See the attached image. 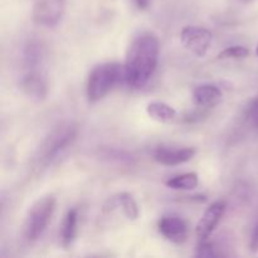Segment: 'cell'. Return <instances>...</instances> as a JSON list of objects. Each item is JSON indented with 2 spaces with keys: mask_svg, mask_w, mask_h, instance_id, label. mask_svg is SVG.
<instances>
[{
  "mask_svg": "<svg viewBox=\"0 0 258 258\" xmlns=\"http://www.w3.org/2000/svg\"><path fill=\"white\" fill-rule=\"evenodd\" d=\"M160 43L153 33H143L131 43L125 60V82L134 90L148 85L159 62Z\"/></svg>",
  "mask_w": 258,
  "mask_h": 258,
  "instance_id": "1",
  "label": "cell"
},
{
  "mask_svg": "<svg viewBox=\"0 0 258 258\" xmlns=\"http://www.w3.org/2000/svg\"><path fill=\"white\" fill-rule=\"evenodd\" d=\"M121 80H125V67L120 63H102L91 71L87 80V98L91 103L98 102L107 96Z\"/></svg>",
  "mask_w": 258,
  "mask_h": 258,
  "instance_id": "2",
  "label": "cell"
},
{
  "mask_svg": "<svg viewBox=\"0 0 258 258\" xmlns=\"http://www.w3.org/2000/svg\"><path fill=\"white\" fill-rule=\"evenodd\" d=\"M57 201L53 196H45L38 199L28 211L25 217L23 234L27 242L34 243L43 236L54 214Z\"/></svg>",
  "mask_w": 258,
  "mask_h": 258,
  "instance_id": "3",
  "label": "cell"
},
{
  "mask_svg": "<svg viewBox=\"0 0 258 258\" xmlns=\"http://www.w3.org/2000/svg\"><path fill=\"white\" fill-rule=\"evenodd\" d=\"M76 136H77V128L72 125L59 126V127L55 128L40 148L39 158H38L39 165H49L54 159H57L59 154H62V151H64L68 146L72 145Z\"/></svg>",
  "mask_w": 258,
  "mask_h": 258,
  "instance_id": "4",
  "label": "cell"
},
{
  "mask_svg": "<svg viewBox=\"0 0 258 258\" xmlns=\"http://www.w3.org/2000/svg\"><path fill=\"white\" fill-rule=\"evenodd\" d=\"M212 33L207 28L198 25H188L180 33V40L184 47L196 54L197 57H204L212 43Z\"/></svg>",
  "mask_w": 258,
  "mask_h": 258,
  "instance_id": "5",
  "label": "cell"
},
{
  "mask_svg": "<svg viewBox=\"0 0 258 258\" xmlns=\"http://www.w3.org/2000/svg\"><path fill=\"white\" fill-rule=\"evenodd\" d=\"M66 0H39L33 9L35 24L52 28L58 24L64 13Z\"/></svg>",
  "mask_w": 258,
  "mask_h": 258,
  "instance_id": "6",
  "label": "cell"
},
{
  "mask_svg": "<svg viewBox=\"0 0 258 258\" xmlns=\"http://www.w3.org/2000/svg\"><path fill=\"white\" fill-rule=\"evenodd\" d=\"M227 204L224 201H217L206 209L196 226V236L199 241H207L226 213Z\"/></svg>",
  "mask_w": 258,
  "mask_h": 258,
  "instance_id": "7",
  "label": "cell"
},
{
  "mask_svg": "<svg viewBox=\"0 0 258 258\" xmlns=\"http://www.w3.org/2000/svg\"><path fill=\"white\" fill-rule=\"evenodd\" d=\"M158 229L168 241L174 244H181L188 238V226L183 218L174 214L164 216L159 219Z\"/></svg>",
  "mask_w": 258,
  "mask_h": 258,
  "instance_id": "8",
  "label": "cell"
},
{
  "mask_svg": "<svg viewBox=\"0 0 258 258\" xmlns=\"http://www.w3.org/2000/svg\"><path fill=\"white\" fill-rule=\"evenodd\" d=\"M196 155V149L194 148H159L154 151L153 158L160 165L165 166H175L180 164L188 163L189 160L194 158Z\"/></svg>",
  "mask_w": 258,
  "mask_h": 258,
  "instance_id": "9",
  "label": "cell"
},
{
  "mask_svg": "<svg viewBox=\"0 0 258 258\" xmlns=\"http://www.w3.org/2000/svg\"><path fill=\"white\" fill-rule=\"evenodd\" d=\"M20 90L34 101L44 100L47 96V82L44 77L38 72H29L20 81Z\"/></svg>",
  "mask_w": 258,
  "mask_h": 258,
  "instance_id": "10",
  "label": "cell"
},
{
  "mask_svg": "<svg viewBox=\"0 0 258 258\" xmlns=\"http://www.w3.org/2000/svg\"><path fill=\"white\" fill-rule=\"evenodd\" d=\"M223 93L217 86L206 83L194 88L191 100L193 103L199 108H212L218 105L222 101Z\"/></svg>",
  "mask_w": 258,
  "mask_h": 258,
  "instance_id": "11",
  "label": "cell"
},
{
  "mask_svg": "<svg viewBox=\"0 0 258 258\" xmlns=\"http://www.w3.org/2000/svg\"><path fill=\"white\" fill-rule=\"evenodd\" d=\"M77 224H78V212L77 209H71L66 213L63 218L62 227H60V244L63 248H70L72 246L73 241L77 234Z\"/></svg>",
  "mask_w": 258,
  "mask_h": 258,
  "instance_id": "12",
  "label": "cell"
},
{
  "mask_svg": "<svg viewBox=\"0 0 258 258\" xmlns=\"http://www.w3.org/2000/svg\"><path fill=\"white\" fill-rule=\"evenodd\" d=\"M146 112H148L149 117L161 123L171 122L176 117L175 108H173L168 103L159 102V101L149 103L146 107Z\"/></svg>",
  "mask_w": 258,
  "mask_h": 258,
  "instance_id": "13",
  "label": "cell"
},
{
  "mask_svg": "<svg viewBox=\"0 0 258 258\" xmlns=\"http://www.w3.org/2000/svg\"><path fill=\"white\" fill-rule=\"evenodd\" d=\"M111 204L115 207H120L122 209L123 214L130 221H135L139 218V206L134 197L130 193H120L116 197H113Z\"/></svg>",
  "mask_w": 258,
  "mask_h": 258,
  "instance_id": "14",
  "label": "cell"
},
{
  "mask_svg": "<svg viewBox=\"0 0 258 258\" xmlns=\"http://www.w3.org/2000/svg\"><path fill=\"white\" fill-rule=\"evenodd\" d=\"M199 176L198 174L191 171V173L181 174L176 175L174 178H170L165 183L168 188L174 189V190H193L198 186Z\"/></svg>",
  "mask_w": 258,
  "mask_h": 258,
  "instance_id": "15",
  "label": "cell"
},
{
  "mask_svg": "<svg viewBox=\"0 0 258 258\" xmlns=\"http://www.w3.org/2000/svg\"><path fill=\"white\" fill-rule=\"evenodd\" d=\"M248 54V48L243 47V45H232V47H227L226 49L222 50L217 58L218 59H242Z\"/></svg>",
  "mask_w": 258,
  "mask_h": 258,
  "instance_id": "16",
  "label": "cell"
},
{
  "mask_svg": "<svg viewBox=\"0 0 258 258\" xmlns=\"http://www.w3.org/2000/svg\"><path fill=\"white\" fill-rule=\"evenodd\" d=\"M197 257H217V253L214 252L213 244L207 243L206 241H202V243L199 244L198 248H197Z\"/></svg>",
  "mask_w": 258,
  "mask_h": 258,
  "instance_id": "17",
  "label": "cell"
},
{
  "mask_svg": "<svg viewBox=\"0 0 258 258\" xmlns=\"http://www.w3.org/2000/svg\"><path fill=\"white\" fill-rule=\"evenodd\" d=\"M247 117L256 118V121L258 120V97L251 103V106L247 108Z\"/></svg>",
  "mask_w": 258,
  "mask_h": 258,
  "instance_id": "18",
  "label": "cell"
},
{
  "mask_svg": "<svg viewBox=\"0 0 258 258\" xmlns=\"http://www.w3.org/2000/svg\"><path fill=\"white\" fill-rule=\"evenodd\" d=\"M203 116H206V113L203 112V111H197V112H190L188 113V115H185V122H196V121H201L202 118H203Z\"/></svg>",
  "mask_w": 258,
  "mask_h": 258,
  "instance_id": "19",
  "label": "cell"
},
{
  "mask_svg": "<svg viewBox=\"0 0 258 258\" xmlns=\"http://www.w3.org/2000/svg\"><path fill=\"white\" fill-rule=\"evenodd\" d=\"M251 248L253 249V251H256V249H258V223H257V226L254 227L253 234H252Z\"/></svg>",
  "mask_w": 258,
  "mask_h": 258,
  "instance_id": "20",
  "label": "cell"
},
{
  "mask_svg": "<svg viewBox=\"0 0 258 258\" xmlns=\"http://www.w3.org/2000/svg\"><path fill=\"white\" fill-rule=\"evenodd\" d=\"M135 4L140 10H145L150 5V0H135Z\"/></svg>",
  "mask_w": 258,
  "mask_h": 258,
  "instance_id": "21",
  "label": "cell"
},
{
  "mask_svg": "<svg viewBox=\"0 0 258 258\" xmlns=\"http://www.w3.org/2000/svg\"><path fill=\"white\" fill-rule=\"evenodd\" d=\"M239 2H241V3H244V4H247V3L252 2V0H239Z\"/></svg>",
  "mask_w": 258,
  "mask_h": 258,
  "instance_id": "22",
  "label": "cell"
},
{
  "mask_svg": "<svg viewBox=\"0 0 258 258\" xmlns=\"http://www.w3.org/2000/svg\"><path fill=\"white\" fill-rule=\"evenodd\" d=\"M256 53H257V55H258V47H257V49H256Z\"/></svg>",
  "mask_w": 258,
  "mask_h": 258,
  "instance_id": "23",
  "label": "cell"
},
{
  "mask_svg": "<svg viewBox=\"0 0 258 258\" xmlns=\"http://www.w3.org/2000/svg\"><path fill=\"white\" fill-rule=\"evenodd\" d=\"M256 123H257V126H258V120H257V121H256Z\"/></svg>",
  "mask_w": 258,
  "mask_h": 258,
  "instance_id": "24",
  "label": "cell"
}]
</instances>
